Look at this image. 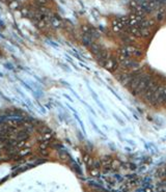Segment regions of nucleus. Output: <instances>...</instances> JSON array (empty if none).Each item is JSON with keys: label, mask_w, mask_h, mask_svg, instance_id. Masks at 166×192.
<instances>
[]
</instances>
